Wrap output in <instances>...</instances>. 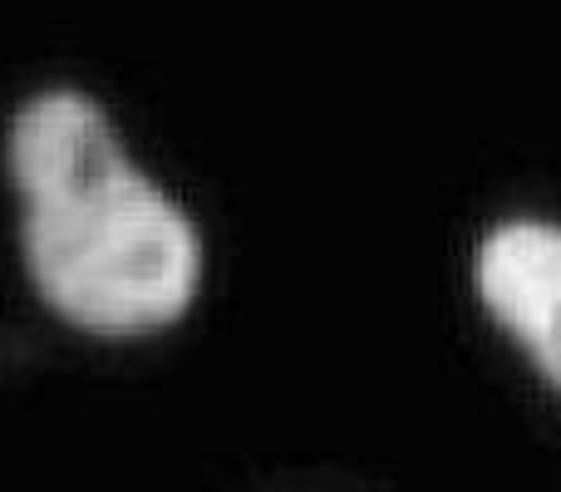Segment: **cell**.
Wrapping results in <instances>:
<instances>
[{
	"label": "cell",
	"mask_w": 561,
	"mask_h": 492,
	"mask_svg": "<svg viewBox=\"0 0 561 492\" xmlns=\"http://www.w3.org/2000/svg\"><path fill=\"white\" fill-rule=\"evenodd\" d=\"M10 183L35 290L89 335H153L187 316L203 242L187 213L128 158L108 114L49 89L10 118Z\"/></svg>",
	"instance_id": "1"
},
{
	"label": "cell",
	"mask_w": 561,
	"mask_h": 492,
	"mask_svg": "<svg viewBox=\"0 0 561 492\" xmlns=\"http://www.w3.org/2000/svg\"><path fill=\"white\" fill-rule=\"evenodd\" d=\"M478 296L513 330L537 369L561 389V227L513 217L493 227L473 261Z\"/></svg>",
	"instance_id": "2"
}]
</instances>
